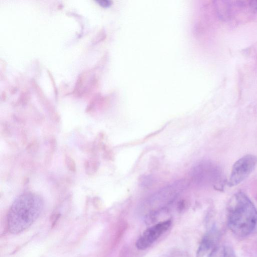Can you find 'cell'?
<instances>
[{"mask_svg": "<svg viewBox=\"0 0 257 257\" xmlns=\"http://www.w3.org/2000/svg\"><path fill=\"white\" fill-rule=\"evenodd\" d=\"M43 208V201L38 195L24 193L13 202L7 215L8 229L13 234L21 233L38 219Z\"/></svg>", "mask_w": 257, "mask_h": 257, "instance_id": "1", "label": "cell"}, {"mask_svg": "<svg viewBox=\"0 0 257 257\" xmlns=\"http://www.w3.org/2000/svg\"><path fill=\"white\" fill-rule=\"evenodd\" d=\"M228 226L239 237L249 234L257 224V210L249 198L238 192L230 199L227 211Z\"/></svg>", "mask_w": 257, "mask_h": 257, "instance_id": "2", "label": "cell"}, {"mask_svg": "<svg viewBox=\"0 0 257 257\" xmlns=\"http://www.w3.org/2000/svg\"><path fill=\"white\" fill-rule=\"evenodd\" d=\"M257 164L256 156L247 154L235 162L232 166L228 182L229 186H234L245 180L252 172Z\"/></svg>", "mask_w": 257, "mask_h": 257, "instance_id": "3", "label": "cell"}, {"mask_svg": "<svg viewBox=\"0 0 257 257\" xmlns=\"http://www.w3.org/2000/svg\"><path fill=\"white\" fill-rule=\"evenodd\" d=\"M170 220L158 223L147 229L137 240L136 246L138 249L144 250L150 247L170 227Z\"/></svg>", "mask_w": 257, "mask_h": 257, "instance_id": "4", "label": "cell"}, {"mask_svg": "<svg viewBox=\"0 0 257 257\" xmlns=\"http://www.w3.org/2000/svg\"><path fill=\"white\" fill-rule=\"evenodd\" d=\"M218 237V232L212 228L204 236L197 251V257H203L215 245Z\"/></svg>", "mask_w": 257, "mask_h": 257, "instance_id": "5", "label": "cell"}, {"mask_svg": "<svg viewBox=\"0 0 257 257\" xmlns=\"http://www.w3.org/2000/svg\"><path fill=\"white\" fill-rule=\"evenodd\" d=\"M94 161H87L85 164V170L88 172V174H92L93 172L96 171L97 165H95Z\"/></svg>", "mask_w": 257, "mask_h": 257, "instance_id": "6", "label": "cell"}, {"mask_svg": "<svg viewBox=\"0 0 257 257\" xmlns=\"http://www.w3.org/2000/svg\"><path fill=\"white\" fill-rule=\"evenodd\" d=\"M66 164L68 169L71 172L76 171V165L73 159L70 157H67L65 159Z\"/></svg>", "mask_w": 257, "mask_h": 257, "instance_id": "7", "label": "cell"}, {"mask_svg": "<svg viewBox=\"0 0 257 257\" xmlns=\"http://www.w3.org/2000/svg\"><path fill=\"white\" fill-rule=\"evenodd\" d=\"M223 257H236L231 247L228 246L224 247Z\"/></svg>", "mask_w": 257, "mask_h": 257, "instance_id": "8", "label": "cell"}, {"mask_svg": "<svg viewBox=\"0 0 257 257\" xmlns=\"http://www.w3.org/2000/svg\"><path fill=\"white\" fill-rule=\"evenodd\" d=\"M224 247H216L212 250L210 257H223Z\"/></svg>", "mask_w": 257, "mask_h": 257, "instance_id": "9", "label": "cell"}, {"mask_svg": "<svg viewBox=\"0 0 257 257\" xmlns=\"http://www.w3.org/2000/svg\"><path fill=\"white\" fill-rule=\"evenodd\" d=\"M96 2L101 7L103 8H107L111 6L112 2L107 0L97 1Z\"/></svg>", "mask_w": 257, "mask_h": 257, "instance_id": "10", "label": "cell"}]
</instances>
